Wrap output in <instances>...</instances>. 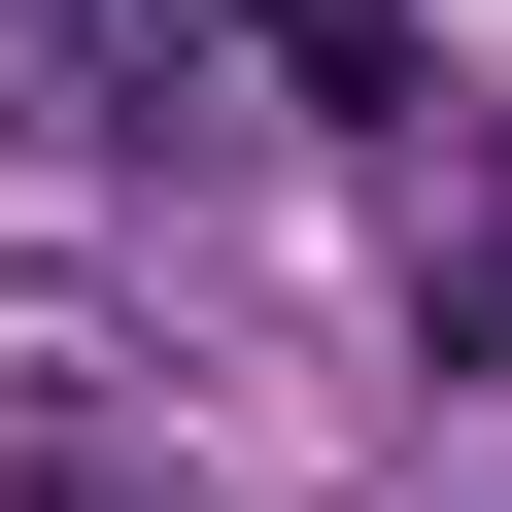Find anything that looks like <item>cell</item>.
<instances>
[{
	"label": "cell",
	"instance_id": "obj_1",
	"mask_svg": "<svg viewBox=\"0 0 512 512\" xmlns=\"http://www.w3.org/2000/svg\"><path fill=\"white\" fill-rule=\"evenodd\" d=\"M0 512H205V478H171V444H137L103 376H69L35 308H0Z\"/></svg>",
	"mask_w": 512,
	"mask_h": 512
},
{
	"label": "cell",
	"instance_id": "obj_2",
	"mask_svg": "<svg viewBox=\"0 0 512 512\" xmlns=\"http://www.w3.org/2000/svg\"><path fill=\"white\" fill-rule=\"evenodd\" d=\"M239 69H274L308 137H410V0H239Z\"/></svg>",
	"mask_w": 512,
	"mask_h": 512
},
{
	"label": "cell",
	"instance_id": "obj_3",
	"mask_svg": "<svg viewBox=\"0 0 512 512\" xmlns=\"http://www.w3.org/2000/svg\"><path fill=\"white\" fill-rule=\"evenodd\" d=\"M35 69H69V103H205V69H239V0H35Z\"/></svg>",
	"mask_w": 512,
	"mask_h": 512
},
{
	"label": "cell",
	"instance_id": "obj_4",
	"mask_svg": "<svg viewBox=\"0 0 512 512\" xmlns=\"http://www.w3.org/2000/svg\"><path fill=\"white\" fill-rule=\"evenodd\" d=\"M410 308H444V342H478V376H512V239H444V274H410Z\"/></svg>",
	"mask_w": 512,
	"mask_h": 512
}]
</instances>
